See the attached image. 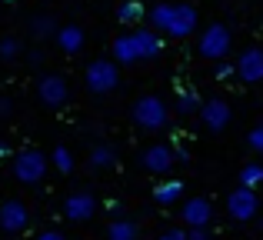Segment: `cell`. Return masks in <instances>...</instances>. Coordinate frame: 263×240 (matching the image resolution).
<instances>
[{"label":"cell","instance_id":"cell-1","mask_svg":"<svg viewBox=\"0 0 263 240\" xmlns=\"http://www.w3.org/2000/svg\"><path fill=\"white\" fill-rule=\"evenodd\" d=\"M130 117H134V123L143 127V130H163L170 123V110H167V104H163L157 94H147V97H140L134 104Z\"/></svg>","mask_w":263,"mask_h":240},{"label":"cell","instance_id":"cell-2","mask_svg":"<svg viewBox=\"0 0 263 240\" xmlns=\"http://www.w3.org/2000/svg\"><path fill=\"white\" fill-rule=\"evenodd\" d=\"M84 84H87L90 94H97V97L110 94L117 84H120V67H117V60H93V64L87 67V73H84Z\"/></svg>","mask_w":263,"mask_h":240},{"label":"cell","instance_id":"cell-3","mask_svg":"<svg viewBox=\"0 0 263 240\" xmlns=\"http://www.w3.org/2000/svg\"><path fill=\"white\" fill-rule=\"evenodd\" d=\"M230 44H233V40H230V30H227L223 24H210V27H203V33H200L197 50H200V57L220 64V60L230 53Z\"/></svg>","mask_w":263,"mask_h":240},{"label":"cell","instance_id":"cell-4","mask_svg":"<svg viewBox=\"0 0 263 240\" xmlns=\"http://www.w3.org/2000/svg\"><path fill=\"white\" fill-rule=\"evenodd\" d=\"M13 177H17L20 183H40L47 177V157L33 147L20 150V154L13 157Z\"/></svg>","mask_w":263,"mask_h":240},{"label":"cell","instance_id":"cell-5","mask_svg":"<svg viewBox=\"0 0 263 240\" xmlns=\"http://www.w3.org/2000/svg\"><path fill=\"white\" fill-rule=\"evenodd\" d=\"M227 210H230L233 220L247 224V220H253V217H257V210H260V197L253 194V187H237L230 197H227Z\"/></svg>","mask_w":263,"mask_h":240},{"label":"cell","instance_id":"cell-6","mask_svg":"<svg viewBox=\"0 0 263 240\" xmlns=\"http://www.w3.org/2000/svg\"><path fill=\"white\" fill-rule=\"evenodd\" d=\"M230 104L227 100H220V97H213V100H206L203 107H200V120H203V127L210 130V134H220V130H227L230 127Z\"/></svg>","mask_w":263,"mask_h":240},{"label":"cell","instance_id":"cell-7","mask_svg":"<svg viewBox=\"0 0 263 240\" xmlns=\"http://www.w3.org/2000/svg\"><path fill=\"white\" fill-rule=\"evenodd\" d=\"M37 94H40V100H44L47 107H64L67 100H70L67 80H64V77H57V73H47V77H40Z\"/></svg>","mask_w":263,"mask_h":240},{"label":"cell","instance_id":"cell-8","mask_svg":"<svg viewBox=\"0 0 263 240\" xmlns=\"http://www.w3.org/2000/svg\"><path fill=\"white\" fill-rule=\"evenodd\" d=\"M237 77L243 84H260L263 80V50L260 47H250L237 57Z\"/></svg>","mask_w":263,"mask_h":240},{"label":"cell","instance_id":"cell-9","mask_svg":"<svg viewBox=\"0 0 263 240\" xmlns=\"http://www.w3.org/2000/svg\"><path fill=\"white\" fill-rule=\"evenodd\" d=\"M27 224H30V214H27V207L20 200H7L0 207V230L20 234V230H27Z\"/></svg>","mask_w":263,"mask_h":240},{"label":"cell","instance_id":"cell-10","mask_svg":"<svg viewBox=\"0 0 263 240\" xmlns=\"http://www.w3.org/2000/svg\"><path fill=\"white\" fill-rule=\"evenodd\" d=\"M197 24H200V13H197V7H190V4H177V13H174V24H170L167 37H177V40H183V37H190V33L197 30Z\"/></svg>","mask_w":263,"mask_h":240},{"label":"cell","instance_id":"cell-11","mask_svg":"<svg viewBox=\"0 0 263 240\" xmlns=\"http://www.w3.org/2000/svg\"><path fill=\"white\" fill-rule=\"evenodd\" d=\"M64 214H67V220H73V224L90 220V217L97 214L93 194H70V197H67V204H64Z\"/></svg>","mask_w":263,"mask_h":240},{"label":"cell","instance_id":"cell-12","mask_svg":"<svg viewBox=\"0 0 263 240\" xmlns=\"http://www.w3.org/2000/svg\"><path fill=\"white\" fill-rule=\"evenodd\" d=\"M53 37H57V47L67 53V57L80 53V50H84V44H87V33H84V27H80V24H67V27H60Z\"/></svg>","mask_w":263,"mask_h":240},{"label":"cell","instance_id":"cell-13","mask_svg":"<svg viewBox=\"0 0 263 240\" xmlns=\"http://www.w3.org/2000/svg\"><path fill=\"white\" fill-rule=\"evenodd\" d=\"M213 217V207L206 197H190V200L183 204V224L186 227H206Z\"/></svg>","mask_w":263,"mask_h":240},{"label":"cell","instance_id":"cell-14","mask_svg":"<svg viewBox=\"0 0 263 240\" xmlns=\"http://www.w3.org/2000/svg\"><path fill=\"white\" fill-rule=\"evenodd\" d=\"M170 163H174V150H170L167 143H154V147L143 150V167H147L150 174H167Z\"/></svg>","mask_w":263,"mask_h":240},{"label":"cell","instance_id":"cell-15","mask_svg":"<svg viewBox=\"0 0 263 240\" xmlns=\"http://www.w3.org/2000/svg\"><path fill=\"white\" fill-rule=\"evenodd\" d=\"M134 44L140 60H154L163 50V37H157V30H134Z\"/></svg>","mask_w":263,"mask_h":240},{"label":"cell","instance_id":"cell-16","mask_svg":"<svg viewBox=\"0 0 263 240\" xmlns=\"http://www.w3.org/2000/svg\"><path fill=\"white\" fill-rule=\"evenodd\" d=\"M114 60L117 64H137L140 60V53H137V44H134V33H123V37L114 40Z\"/></svg>","mask_w":263,"mask_h":240},{"label":"cell","instance_id":"cell-17","mask_svg":"<svg viewBox=\"0 0 263 240\" xmlns=\"http://www.w3.org/2000/svg\"><path fill=\"white\" fill-rule=\"evenodd\" d=\"M174 13H177V4H157L154 10H150V24H154V30H170V24H174Z\"/></svg>","mask_w":263,"mask_h":240},{"label":"cell","instance_id":"cell-18","mask_svg":"<svg viewBox=\"0 0 263 240\" xmlns=\"http://www.w3.org/2000/svg\"><path fill=\"white\" fill-rule=\"evenodd\" d=\"M107 240H137V224L134 220H114L107 227Z\"/></svg>","mask_w":263,"mask_h":240},{"label":"cell","instance_id":"cell-19","mask_svg":"<svg viewBox=\"0 0 263 240\" xmlns=\"http://www.w3.org/2000/svg\"><path fill=\"white\" fill-rule=\"evenodd\" d=\"M114 160H117V154H114L110 143H97V147L90 150V167H110Z\"/></svg>","mask_w":263,"mask_h":240},{"label":"cell","instance_id":"cell-20","mask_svg":"<svg viewBox=\"0 0 263 240\" xmlns=\"http://www.w3.org/2000/svg\"><path fill=\"white\" fill-rule=\"evenodd\" d=\"M180 194H183V183L180 180H167V183H160V187L154 190V197L160 204H174V200H180Z\"/></svg>","mask_w":263,"mask_h":240},{"label":"cell","instance_id":"cell-21","mask_svg":"<svg viewBox=\"0 0 263 240\" xmlns=\"http://www.w3.org/2000/svg\"><path fill=\"white\" fill-rule=\"evenodd\" d=\"M263 183V163H247L240 170V187H260Z\"/></svg>","mask_w":263,"mask_h":240},{"label":"cell","instance_id":"cell-22","mask_svg":"<svg viewBox=\"0 0 263 240\" xmlns=\"http://www.w3.org/2000/svg\"><path fill=\"white\" fill-rule=\"evenodd\" d=\"M200 107H203V104H200V97H197L193 90H183V94H180V100H177V110L183 114V117H190V114H200Z\"/></svg>","mask_w":263,"mask_h":240},{"label":"cell","instance_id":"cell-23","mask_svg":"<svg viewBox=\"0 0 263 240\" xmlns=\"http://www.w3.org/2000/svg\"><path fill=\"white\" fill-rule=\"evenodd\" d=\"M50 160H53V167H57L60 174H70V170H73V154L67 147H53V157H50Z\"/></svg>","mask_w":263,"mask_h":240},{"label":"cell","instance_id":"cell-24","mask_svg":"<svg viewBox=\"0 0 263 240\" xmlns=\"http://www.w3.org/2000/svg\"><path fill=\"white\" fill-rule=\"evenodd\" d=\"M117 17H120L123 24H130V20L143 17V7L137 4V0H123V4H120V10H117Z\"/></svg>","mask_w":263,"mask_h":240},{"label":"cell","instance_id":"cell-25","mask_svg":"<svg viewBox=\"0 0 263 240\" xmlns=\"http://www.w3.org/2000/svg\"><path fill=\"white\" fill-rule=\"evenodd\" d=\"M20 57V40L17 37H4L0 40V60H13Z\"/></svg>","mask_w":263,"mask_h":240},{"label":"cell","instance_id":"cell-26","mask_svg":"<svg viewBox=\"0 0 263 240\" xmlns=\"http://www.w3.org/2000/svg\"><path fill=\"white\" fill-rule=\"evenodd\" d=\"M30 30L37 33V37H47V33H57V27H53V20L44 13V17H37V20L30 24Z\"/></svg>","mask_w":263,"mask_h":240},{"label":"cell","instance_id":"cell-27","mask_svg":"<svg viewBox=\"0 0 263 240\" xmlns=\"http://www.w3.org/2000/svg\"><path fill=\"white\" fill-rule=\"evenodd\" d=\"M247 147L253 150V154H263V127H253L250 137H247Z\"/></svg>","mask_w":263,"mask_h":240},{"label":"cell","instance_id":"cell-28","mask_svg":"<svg viewBox=\"0 0 263 240\" xmlns=\"http://www.w3.org/2000/svg\"><path fill=\"white\" fill-rule=\"evenodd\" d=\"M237 73V64H227V60H220L217 67H213V77L217 80H227V77H233Z\"/></svg>","mask_w":263,"mask_h":240},{"label":"cell","instance_id":"cell-29","mask_svg":"<svg viewBox=\"0 0 263 240\" xmlns=\"http://www.w3.org/2000/svg\"><path fill=\"white\" fill-rule=\"evenodd\" d=\"M186 237H190V240H206V227H190Z\"/></svg>","mask_w":263,"mask_h":240},{"label":"cell","instance_id":"cell-30","mask_svg":"<svg viewBox=\"0 0 263 240\" xmlns=\"http://www.w3.org/2000/svg\"><path fill=\"white\" fill-rule=\"evenodd\" d=\"M157 240H186V234H183V230H167V234L157 237Z\"/></svg>","mask_w":263,"mask_h":240},{"label":"cell","instance_id":"cell-31","mask_svg":"<svg viewBox=\"0 0 263 240\" xmlns=\"http://www.w3.org/2000/svg\"><path fill=\"white\" fill-rule=\"evenodd\" d=\"M37 240H64V234H57V230H44V234H37Z\"/></svg>","mask_w":263,"mask_h":240},{"label":"cell","instance_id":"cell-32","mask_svg":"<svg viewBox=\"0 0 263 240\" xmlns=\"http://www.w3.org/2000/svg\"><path fill=\"white\" fill-rule=\"evenodd\" d=\"M13 110V104H10V100H7V97H0V117H7V114H10Z\"/></svg>","mask_w":263,"mask_h":240},{"label":"cell","instance_id":"cell-33","mask_svg":"<svg viewBox=\"0 0 263 240\" xmlns=\"http://www.w3.org/2000/svg\"><path fill=\"white\" fill-rule=\"evenodd\" d=\"M0 157H7V143L4 140H0Z\"/></svg>","mask_w":263,"mask_h":240},{"label":"cell","instance_id":"cell-34","mask_svg":"<svg viewBox=\"0 0 263 240\" xmlns=\"http://www.w3.org/2000/svg\"><path fill=\"white\" fill-rule=\"evenodd\" d=\"M0 4H13V0H0Z\"/></svg>","mask_w":263,"mask_h":240}]
</instances>
